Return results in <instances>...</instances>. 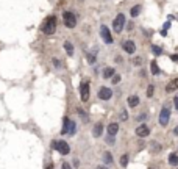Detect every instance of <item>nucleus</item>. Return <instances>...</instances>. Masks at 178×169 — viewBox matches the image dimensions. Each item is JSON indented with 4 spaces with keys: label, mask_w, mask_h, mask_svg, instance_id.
Returning <instances> with one entry per match:
<instances>
[{
    "label": "nucleus",
    "mask_w": 178,
    "mask_h": 169,
    "mask_svg": "<svg viewBox=\"0 0 178 169\" xmlns=\"http://www.w3.org/2000/svg\"><path fill=\"white\" fill-rule=\"evenodd\" d=\"M152 50H153L155 55H161V53H163V49L158 47V46H153V47H152Z\"/></svg>",
    "instance_id": "4be33fe9"
},
{
    "label": "nucleus",
    "mask_w": 178,
    "mask_h": 169,
    "mask_svg": "<svg viewBox=\"0 0 178 169\" xmlns=\"http://www.w3.org/2000/svg\"><path fill=\"white\" fill-rule=\"evenodd\" d=\"M63 20H64V25L69 27V28H74L77 25V17L74 16V13H70V11H66L63 14Z\"/></svg>",
    "instance_id": "7ed1b4c3"
},
{
    "label": "nucleus",
    "mask_w": 178,
    "mask_h": 169,
    "mask_svg": "<svg viewBox=\"0 0 178 169\" xmlns=\"http://www.w3.org/2000/svg\"><path fill=\"white\" fill-rule=\"evenodd\" d=\"M169 28H170V22H166V24H164V31L169 30Z\"/></svg>",
    "instance_id": "cd10ccee"
},
{
    "label": "nucleus",
    "mask_w": 178,
    "mask_h": 169,
    "mask_svg": "<svg viewBox=\"0 0 178 169\" xmlns=\"http://www.w3.org/2000/svg\"><path fill=\"white\" fill-rule=\"evenodd\" d=\"M117 132H119V124L113 122V124H109V125H108V135L116 136V135H117Z\"/></svg>",
    "instance_id": "9b49d317"
},
{
    "label": "nucleus",
    "mask_w": 178,
    "mask_h": 169,
    "mask_svg": "<svg viewBox=\"0 0 178 169\" xmlns=\"http://www.w3.org/2000/svg\"><path fill=\"white\" fill-rule=\"evenodd\" d=\"M88 61L89 63H96V55H94V53H89V55H88Z\"/></svg>",
    "instance_id": "a878e982"
},
{
    "label": "nucleus",
    "mask_w": 178,
    "mask_h": 169,
    "mask_svg": "<svg viewBox=\"0 0 178 169\" xmlns=\"http://www.w3.org/2000/svg\"><path fill=\"white\" fill-rule=\"evenodd\" d=\"M136 135L139 136V138H147V136L150 135V130H148V127L147 125H139V127L136 128Z\"/></svg>",
    "instance_id": "1a4fd4ad"
},
{
    "label": "nucleus",
    "mask_w": 178,
    "mask_h": 169,
    "mask_svg": "<svg viewBox=\"0 0 178 169\" xmlns=\"http://www.w3.org/2000/svg\"><path fill=\"white\" fill-rule=\"evenodd\" d=\"M114 72H116V70H114L113 67H106V69L103 70V77H105V78H111V77L114 75Z\"/></svg>",
    "instance_id": "dca6fc26"
},
{
    "label": "nucleus",
    "mask_w": 178,
    "mask_h": 169,
    "mask_svg": "<svg viewBox=\"0 0 178 169\" xmlns=\"http://www.w3.org/2000/svg\"><path fill=\"white\" fill-rule=\"evenodd\" d=\"M169 119H170V110H169V107H164L159 113V124L163 125V127H166L167 122H169Z\"/></svg>",
    "instance_id": "39448f33"
},
{
    "label": "nucleus",
    "mask_w": 178,
    "mask_h": 169,
    "mask_svg": "<svg viewBox=\"0 0 178 169\" xmlns=\"http://www.w3.org/2000/svg\"><path fill=\"white\" fill-rule=\"evenodd\" d=\"M102 132H103V125L102 124H96V125H94V130H92L94 136H100Z\"/></svg>",
    "instance_id": "ddd939ff"
},
{
    "label": "nucleus",
    "mask_w": 178,
    "mask_h": 169,
    "mask_svg": "<svg viewBox=\"0 0 178 169\" xmlns=\"http://www.w3.org/2000/svg\"><path fill=\"white\" fill-rule=\"evenodd\" d=\"M64 49H66V52H67L69 57L74 55V46H72L70 42H64Z\"/></svg>",
    "instance_id": "f3484780"
},
{
    "label": "nucleus",
    "mask_w": 178,
    "mask_h": 169,
    "mask_svg": "<svg viewBox=\"0 0 178 169\" xmlns=\"http://www.w3.org/2000/svg\"><path fill=\"white\" fill-rule=\"evenodd\" d=\"M55 30H56V17H55V16H50L46 20V24L42 25V31L46 35H53Z\"/></svg>",
    "instance_id": "f257e3e1"
},
{
    "label": "nucleus",
    "mask_w": 178,
    "mask_h": 169,
    "mask_svg": "<svg viewBox=\"0 0 178 169\" xmlns=\"http://www.w3.org/2000/svg\"><path fill=\"white\" fill-rule=\"evenodd\" d=\"M137 103H139V97H137V96L128 97V105H130V107H136Z\"/></svg>",
    "instance_id": "a211bd4d"
},
{
    "label": "nucleus",
    "mask_w": 178,
    "mask_h": 169,
    "mask_svg": "<svg viewBox=\"0 0 178 169\" xmlns=\"http://www.w3.org/2000/svg\"><path fill=\"white\" fill-rule=\"evenodd\" d=\"M98 169H106V168H103V166H100V168H98Z\"/></svg>",
    "instance_id": "f704fd0d"
},
{
    "label": "nucleus",
    "mask_w": 178,
    "mask_h": 169,
    "mask_svg": "<svg viewBox=\"0 0 178 169\" xmlns=\"http://www.w3.org/2000/svg\"><path fill=\"white\" fill-rule=\"evenodd\" d=\"M53 64H55V66H56V67H59V61H58L56 58H53Z\"/></svg>",
    "instance_id": "c85d7f7f"
},
{
    "label": "nucleus",
    "mask_w": 178,
    "mask_h": 169,
    "mask_svg": "<svg viewBox=\"0 0 178 169\" xmlns=\"http://www.w3.org/2000/svg\"><path fill=\"white\" fill-rule=\"evenodd\" d=\"M170 58H172V61H178V55H172Z\"/></svg>",
    "instance_id": "7c9ffc66"
},
{
    "label": "nucleus",
    "mask_w": 178,
    "mask_h": 169,
    "mask_svg": "<svg viewBox=\"0 0 178 169\" xmlns=\"http://www.w3.org/2000/svg\"><path fill=\"white\" fill-rule=\"evenodd\" d=\"M177 89H178V78H174L167 86H166V91H167V92H174Z\"/></svg>",
    "instance_id": "f8f14e48"
},
{
    "label": "nucleus",
    "mask_w": 178,
    "mask_h": 169,
    "mask_svg": "<svg viewBox=\"0 0 178 169\" xmlns=\"http://www.w3.org/2000/svg\"><path fill=\"white\" fill-rule=\"evenodd\" d=\"M150 67H152V74H153V75H159V74H161V69H159V66H158L156 61H152Z\"/></svg>",
    "instance_id": "4468645a"
},
{
    "label": "nucleus",
    "mask_w": 178,
    "mask_h": 169,
    "mask_svg": "<svg viewBox=\"0 0 178 169\" xmlns=\"http://www.w3.org/2000/svg\"><path fill=\"white\" fill-rule=\"evenodd\" d=\"M139 13H141V7H139V5H136V7L131 8V16H133V17L139 16Z\"/></svg>",
    "instance_id": "412c9836"
},
{
    "label": "nucleus",
    "mask_w": 178,
    "mask_h": 169,
    "mask_svg": "<svg viewBox=\"0 0 178 169\" xmlns=\"http://www.w3.org/2000/svg\"><path fill=\"white\" fill-rule=\"evenodd\" d=\"M63 169H72V168L67 165V163H64V165H63Z\"/></svg>",
    "instance_id": "2f4dec72"
},
{
    "label": "nucleus",
    "mask_w": 178,
    "mask_h": 169,
    "mask_svg": "<svg viewBox=\"0 0 178 169\" xmlns=\"http://www.w3.org/2000/svg\"><path fill=\"white\" fill-rule=\"evenodd\" d=\"M105 161L106 163H113V155L109 152H105Z\"/></svg>",
    "instance_id": "393cba45"
},
{
    "label": "nucleus",
    "mask_w": 178,
    "mask_h": 169,
    "mask_svg": "<svg viewBox=\"0 0 178 169\" xmlns=\"http://www.w3.org/2000/svg\"><path fill=\"white\" fill-rule=\"evenodd\" d=\"M100 35H102V39L106 42V44H113V36H111L108 27H105V25L100 27Z\"/></svg>",
    "instance_id": "0eeeda50"
},
{
    "label": "nucleus",
    "mask_w": 178,
    "mask_h": 169,
    "mask_svg": "<svg viewBox=\"0 0 178 169\" xmlns=\"http://www.w3.org/2000/svg\"><path fill=\"white\" fill-rule=\"evenodd\" d=\"M80 99L83 102H86L89 99V83L88 81H83L80 85Z\"/></svg>",
    "instance_id": "423d86ee"
},
{
    "label": "nucleus",
    "mask_w": 178,
    "mask_h": 169,
    "mask_svg": "<svg viewBox=\"0 0 178 169\" xmlns=\"http://www.w3.org/2000/svg\"><path fill=\"white\" fill-rule=\"evenodd\" d=\"M174 103H175V108H177V110H178V96L175 97V100H174Z\"/></svg>",
    "instance_id": "c756f323"
},
{
    "label": "nucleus",
    "mask_w": 178,
    "mask_h": 169,
    "mask_svg": "<svg viewBox=\"0 0 178 169\" xmlns=\"http://www.w3.org/2000/svg\"><path fill=\"white\" fill-rule=\"evenodd\" d=\"M169 163L172 166H177L178 165V155L177 154H170V157H169Z\"/></svg>",
    "instance_id": "6ab92c4d"
},
{
    "label": "nucleus",
    "mask_w": 178,
    "mask_h": 169,
    "mask_svg": "<svg viewBox=\"0 0 178 169\" xmlns=\"http://www.w3.org/2000/svg\"><path fill=\"white\" fill-rule=\"evenodd\" d=\"M153 91H155V85H148V88H147V96L152 97V96H153Z\"/></svg>",
    "instance_id": "b1692460"
},
{
    "label": "nucleus",
    "mask_w": 178,
    "mask_h": 169,
    "mask_svg": "<svg viewBox=\"0 0 178 169\" xmlns=\"http://www.w3.org/2000/svg\"><path fill=\"white\" fill-rule=\"evenodd\" d=\"M46 169H53V165H52V163H50V165H48V166H47Z\"/></svg>",
    "instance_id": "473e14b6"
},
{
    "label": "nucleus",
    "mask_w": 178,
    "mask_h": 169,
    "mask_svg": "<svg viewBox=\"0 0 178 169\" xmlns=\"http://www.w3.org/2000/svg\"><path fill=\"white\" fill-rule=\"evenodd\" d=\"M113 81H114V83H119V81H120V77H119V75H114V77H113Z\"/></svg>",
    "instance_id": "bb28decb"
},
{
    "label": "nucleus",
    "mask_w": 178,
    "mask_h": 169,
    "mask_svg": "<svg viewBox=\"0 0 178 169\" xmlns=\"http://www.w3.org/2000/svg\"><path fill=\"white\" fill-rule=\"evenodd\" d=\"M120 165H122V166H127V165H128V155H122Z\"/></svg>",
    "instance_id": "5701e85b"
},
{
    "label": "nucleus",
    "mask_w": 178,
    "mask_h": 169,
    "mask_svg": "<svg viewBox=\"0 0 178 169\" xmlns=\"http://www.w3.org/2000/svg\"><path fill=\"white\" fill-rule=\"evenodd\" d=\"M98 97L102 100H109L111 97H113V91H111L109 88H100V91H98Z\"/></svg>",
    "instance_id": "6e6552de"
},
{
    "label": "nucleus",
    "mask_w": 178,
    "mask_h": 169,
    "mask_svg": "<svg viewBox=\"0 0 178 169\" xmlns=\"http://www.w3.org/2000/svg\"><path fill=\"white\" fill-rule=\"evenodd\" d=\"M69 124H70V119H69V118H64V119H63V130H61V133H63V135H67Z\"/></svg>",
    "instance_id": "2eb2a0df"
},
{
    "label": "nucleus",
    "mask_w": 178,
    "mask_h": 169,
    "mask_svg": "<svg viewBox=\"0 0 178 169\" xmlns=\"http://www.w3.org/2000/svg\"><path fill=\"white\" fill-rule=\"evenodd\" d=\"M124 50L127 52V53H135V50H136V46H135V42L133 41H125L124 42Z\"/></svg>",
    "instance_id": "9d476101"
},
{
    "label": "nucleus",
    "mask_w": 178,
    "mask_h": 169,
    "mask_svg": "<svg viewBox=\"0 0 178 169\" xmlns=\"http://www.w3.org/2000/svg\"><path fill=\"white\" fill-rule=\"evenodd\" d=\"M52 146H53V149H56L61 155H67L70 152V147H69V144L66 143V141H53Z\"/></svg>",
    "instance_id": "f03ea898"
},
{
    "label": "nucleus",
    "mask_w": 178,
    "mask_h": 169,
    "mask_svg": "<svg viewBox=\"0 0 178 169\" xmlns=\"http://www.w3.org/2000/svg\"><path fill=\"white\" fill-rule=\"evenodd\" d=\"M124 25H125V16H124V14H117V17H116V19H114V22H113V28H114V31L120 33L122 28H124Z\"/></svg>",
    "instance_id": "20e7f679"
},
{
    "label": "nucleus",
    "mask_w": 178,
    "mask_h": 169,
    "mask_svg": "<svg viewBox=\"0 0 178 169\" xmlns=\"http://www.w3.org/2000/svg\"><path fill=\"white\" fill-rule=\"evenodd\" d=\"M174 132H175V135H178V127H175V130H174Z\"/></svg>",
    "instance_id": "72a5a7b5"
},
{
    "label": "nucleus",
    "mask_w": 178,
    "mask_h": 169,
    "mask_svg": "<svg viewBox=\"0 0 178 169\" xmlns=\"http://www.w3.org/2000/svg\"><path fill=\"white\" fill-rule=\"evenodd\" d=\"M75 130H77V125H75V122H72V121H70V124H69V128H67V135H74V133H75Z\"/></svg>",
    "instance_id": "aec40b11"
}]
</instances>
